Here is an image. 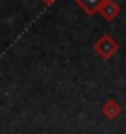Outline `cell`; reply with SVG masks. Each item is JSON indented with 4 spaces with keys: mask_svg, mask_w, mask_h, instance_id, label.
Instances as JSON below:
<instances>
[{
    "mask_svg": "<svg viewBox=\"0 0 126 134\" xmlns=\"http://www.w3.org/2000/svg\"><path fill=\"white\" fill-rule=\"evenodd\" d=\"M117 112H119V108L115 106V103H108V104H106V108H104V114H106V115H109V117H113Z\"/></svg>",
    "mask_w": 126,
    "mask_h": 134,
    "instance_id": "obj_1",
    "label": "cell"
}]
</instances>
